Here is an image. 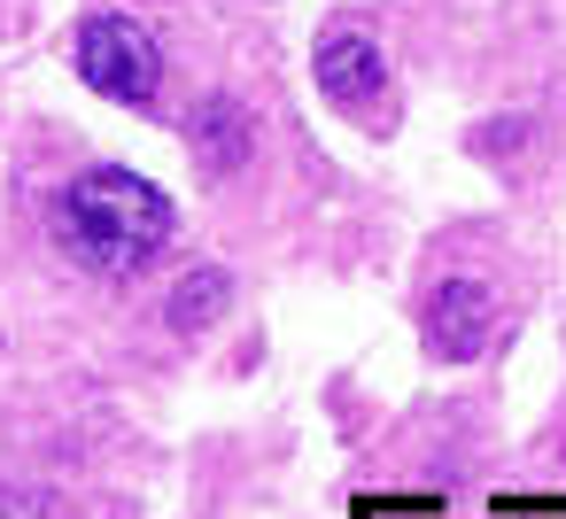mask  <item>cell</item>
<instances>
[{"instance_id": "1", "label": "cell", "mask_w": 566, "mask_h": 519, "mask_svg": "<svg viewBox=\"0 0 566 519\" xmlns=\"http://www.w3.org/2000/svg\"><path fill=\"white\" fill-rule=\"evenodd\" d=\"M55 233L86 272H140L164 241H171V202L164 187H148L140 171H86L63 187L55 202Z\"/></svg>"}, {"instance_id": "2", "label": "cell", "mask_w": 566, "mask_h": 519, "mask_svg": "<svg viewBox=\"0 0 566 519\" xmlns=\"http://www.w3.org/2000/svg\"><path fill=\"white\" fill-rule=\"evenodd\" d=\"M78 78L109 102H156L164 86V55L133 17H86L78 24Z\"/></svg>"}, {"instance_id": "3", "label": "cell", "mask_w": 566, "mask_h": 519, "mask_svg": "<svg viewBox=\"0 0 566 519\" xmlns=\"http://www.w3.org/2000/svg\"><path fill=\"white\" fill-rule=\"evenodd\" d=\"M489 318H496L489 287L442 279V287L427 295V341H434V357H473V349L489 341Z\"/></svg>"}, {"instance_id": "4", "label": "cell", "mask_w": 566, "mask_h": 519, "mask_svg": "<svg viewBox=\"0 0 566 519\" xmlns=\"http://www.w3.org/2000/svg\"><path fill=\"white\" fill-rule=\"evenodd\" d=\"M318 86H326V102L365 109V102L380 94V47H373V40H357V32L318 40Z\"/></svg>"}, {"instance_id": "5", "label": "cell", "mask_w": 566, "mask_h": 519, "mask_svg": "<svg viewBox=\"0 0 566 519\" xmlns=\"http://www.w3.org/2000/svg\"><path fill=\"white\" fill-rule=\"evenodd\" d=\"M218 310H226V272L218 264H195L179 279V295H171V326H210Z\"/></svg>"}, {"instance_id": "6", "label": "cell", "mask_w": 566, "mask_h": 519, "mask_svg": "<svg viewBox=\"0 0 566 519\" xmlns=\"http://www.w3.org/2000/svg\"><path fill=\"white\" fill-rule=\"evenodd\" d=\"M202 133H210V140H202L210 171H226L233 156H249V125H233V109H226V102H218V109H202Z\"/></svg>"}]
</instances>
